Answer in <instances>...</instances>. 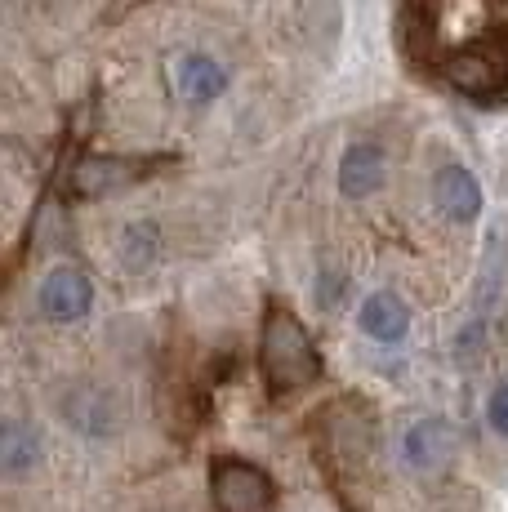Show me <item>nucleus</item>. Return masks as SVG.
<instances>
[{"instance_id":"obj_1","label":"nucleus","mask_w":508,"mask_h":512,"mask_svg":"<svg viewBox=\"0 0 508 512\" xmlns=\"http://www.w3.org/2000/svg\"><path fill=\"white\" fill-rule=\"evenodd\" d=\"M259 366H263V379H268V388L277 392V397L299 392V388H308V383L321 379V352L295 312L272 308L268 317H263Z\"/></svg>"},{"instance_id":"obj_2","label":"nucleus","mask_w":508,"mask_h":512,"mask_svg":"<svg viewBox=\"0 0 508 512\" xmlns=\"http://www.w3.org/2000/svg\"><path fill=\"white\" fill-rule=\"evenodd\" d=\"M210 495L219 512H272L277 508V486L263 468L246 459H219L210 468Z\"/></svg>"},{"instance_id":"obj_3","label":"nucleus","mask_w":508,"mask_h":512,"mask_svg":"<svg viewBox=\"0 0 508 512\" xmlns=\"http://www.w3.org/2000/svg\"><path fill=\"white\" fill-rule=\"evenodd\" d=\"M94 303V285L81 268H54L41 281V312L50 321H81Z\"/></svg>"},{"instance_id":"obj_4","label":"nucleus","mask_w":508,"mask_h":512,"mask_svg":"<svg viewBox=\"0 0 508 512\" xmlns=\"http://www.w3.org/2000/svg\"><path fill=\"white\" fill-rule=\"evenodd\" d=\"M170 85L188 103H214L223 94V85H228V72L210 54H179L170 58Z\"/></svg>"},{"instance_id":"obj_5","label":"nucleus","mask_w":508,"mask_h":512,"mask_svg":"<svg viewBox=\"0 0 508 512\" xmlns=\"http://www.w3.org/2000/svg\"><path fill=\"white\" fill-rule=\"evenodd\" d=\"M402 455L410 468L419 472H437L455 459V428L446 419H419L415 428H406Z\"/></svg>"},{"instance_id":"obj_6","label":"nucleus","mask_w":508,"mask_h":512,"mask_svg":"<svg viewBox=\"0 0 508 512\" xmlns=\"http://www.w3.org/2000/svg\"><path fill=\"white\" fill-rule=\"evenodd\" d=\"M433 196L446 219H455V223H473L482 214V187H477V179L464 165H442L433 179Z\"/></svg>"},{"instance_id":"obj_7","label":"nucleus","mask_w":508,"mask_h":512,"mask_svg":"<svg viewBox=\"0 0 508 512\" xmlns=\"http://www.w3.org/2000/svg\"><path fill=\"white\" fill-rule=\"evenodd\" d=\"M357 321H361V330H366L370 339H379V343H402L406 330H410V308H406L402 294L375 290L366 303H361Z\"/></svg>"},{"instance_id":"obj_8","label":"nucleus","mask_w":508,"mask_h":512,"mask_svg":"<svg viewBox=\"0 0 508 512\" xmlns=\"http://www.w3.org/2000/svg\"><path fill=\"white\" fill-rule=\"evenodd\" d=\"M442 72H446V81L468 98H486L500 90V67H495V58L482 54V49H459V54L446 58Z\"/></svg>"},{"instance_id":"obj_9","label":"nucleus","mask_w":508,"mask_h":512,"mask_svg":"<svg viewBox=\"0 0 508 512\" xmlns=\"http://www.w3.org/2000/svg\"><path fill=\"white\" fill-rule=\"evenodd\" d=\"M384 174H388V161L375 143L348 147L344 161H339V187H344V196H353V201L379 192V187H384Z\"/></svg>"},{"instance_id":"obj_10","label":"nucleus","mask_w":508,"mask_h":512,"mask_svg":"<svg viewBox=\"0 0 508 512\" xmlns=\"http://www.w3.org/2000/svg\"><path fill=\"white\" fill-rule=\"evenodd\" d=\"M139 165L121 161V156H85L81 165L72 170V196H103L112 187H125L139 179Z\"/></svg>"},{"instance_id":"obj_11","label":"nucleus","mask_w":508,"mask_h":512,"mask_svg":"<svg viewBox=\"0 0 508 512\" xmlns=\"http://www.w3.org/2000/svg\"><path fill=\"white\" fill-rule=\"evenodd\" d=\"M41 459V441H36V432L27 428V423L9 419L5 432H0V464H5L9 477H18V472H27Z\"/></svg>"},{"instance_id":"obj_12","label":"nucleus","mask_w":508,"mask_h":512,"mask_svg":"<svg viewBox=\"0 0 508 512\" xmlns=\"http://www.w3.org/2000/svg\"><path fill=\"white\" fill-rule=\"evenodd\" d=\"M125 241H130V245H125L130 263H134V268H143V263L152 259V241H156V232H152V228H130V232H125Z\"/></svg>"},{"instance_id":"obj_13","label":"nucleus","mask_w":508,"mask_h":512,"mask_svg":"<svg viewBox=\"0 0 508 512\" xmlns=\"http://www.w3.org/2000/svg\"><path fill=\"white\" fill-rule=\"evenodd\" d=\"M486 419H491V428L500 432V437H508V383H500V388L491 392V406H486Z\"/></svg>"}]
</instances>
